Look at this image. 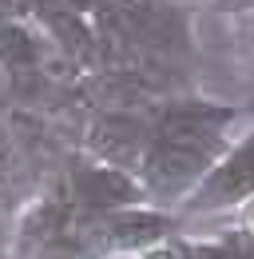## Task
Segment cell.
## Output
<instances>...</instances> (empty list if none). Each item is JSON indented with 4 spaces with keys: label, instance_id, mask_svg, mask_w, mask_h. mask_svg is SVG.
<instances>
[{
    "label": "cell",
    "instance_id": "cell-2",
    "mask_svg": "<svg viewBox=\"0 0 254 259\" xmlns=\"http://www.w3.org/2000/svg\"><path fill=\"white\" fill-rule=\"evenodd\" d=\"M76 195L92 207H107V211L139 203V188L119 167H80L76 171Z\"/></svg>",
    "mask_w": 254,
    "mask_h": 259
},
{
    "label": "cell",
    "instance_id": "cell-3",
    "mask_svg": "<svg viewBox=\"0 0 254 259\" xmlns=\"http://www.w3.org/2000/svg\"><path fill=\"white\" fill-rule=\"evenodd\" d=\"M238 220H242V227L254 235V195H250V199H242V215H238Z\"/></svg>",
    "mask_w": 254,
    "mask_h": 259
},
{
    "label": "cell",
    "instance_id": "cell-1",
    "mask_svg": "<svg viewBox=\"0 0 254 259\" xmlns=\"http://www.w3.org/2000/svg\"><path fill=\"white\" fill-rule=\"evenodd\" d=\"M254 195V136L246 144H238L226 160L203 176V188L190 195L195 207H226V203H242Z\"/></svg>",
    "mask_w": 254,
    "mask_h": 259
}]
</instances>
